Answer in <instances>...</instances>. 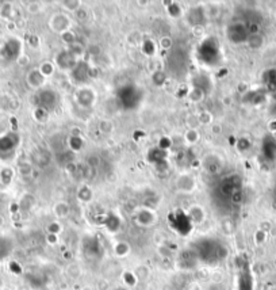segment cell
<instances>
[{
	"label": "cell",
	"instance_id": "6da1fadb",
	"mask_svg": "<svg viewBox=\"0 0 276 290\" xmlns=\"http://www.w3.org/2000/svg\"><path fill=\"white\" fill-rule=\"evenodd\" d=\"M11 245L8 239L0 238V258H5L7 255L10 254Z\"/></svg>",
	"mask_w": 276,
	"mask_h": 290
},
{
	"label": "cell",
	"instance_id": "7a4b0ae2",
	"mask_svg": "<svg viewBox=\"0 0 276 290\" xmlns=\"http://www.w3.org/2000/svg\"><path fill=\"white\" fill-rule=\"evenodd\" d=\"M115 254L119 255V256H123V255L129 254V245L126 243H119L115 247Z\"/></svg>",
	"mask_w": 276,
	"mask_h": 290
}]
</instances>
